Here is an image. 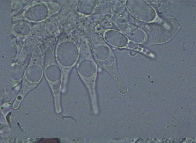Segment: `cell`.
Returning a JSON list of instances; mask_svg holds the SVG:
<instances>
[{"label": "cell", "mask_w": 196, "mask_h": 143, "mask_svg": "<svg viewBox=\"0 0 196 143\" xmlns=\"http://www.w3.org/2000/svg\"><path fill=\"white\" fill-rule=\"evenodd\" d=\"M38 143H59L57 139H42Z\"/></svg>", "instance_id": "obj_1"}]
</instances>
